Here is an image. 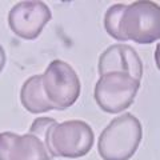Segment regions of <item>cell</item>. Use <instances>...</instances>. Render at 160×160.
Here are the masks:
<instances>
[{
    "mask_svg": "<svg viewBox=\"0 0 160 160\" xmlns=\"http://www.w3.org/2000/svg\"><path fill=\"white\" fill-rule=\"evenodd\" d=\"M155 63H156V67L160 71V43L156 46V49H155Z\"/></svg>",
    "mask_w": 160,
    "mask_h": 160,
    "instance_id": "13",
    "label": "cell"
},
{
    "mask_svg": "<svg viewBox=\"0 0 160 160\" xmlns=\"http://www.w3.org/2000/svg\"><path fill=\"white\" fill-rule=\"evenodd\" d=\"M99 75L109 72H127L136 80H142L143 62L138 52L128 44H112L99 56Z\"/></svg>",
    "mask_w": 160,
    "mask_h": 160,
    "instance_id": "8",
    "label": "cell"
},
{
    "mask_svg": "<svg viewBox=\"0 0 160 160\" xmlns=\"http://www.w3.org/2000/svg\"><path fill=\"white\" fill-rule=\"evenodd\" d=\"M56 124H58V122L55 119H52V118H38V119L33 120V123L31 124L28 132L35 135L36 138H39L47 147L51 129L53 128V126H56Z\"/></svg>",
    "mask_w": 160,
    "mask_h": 160,
    "instance_id": "11",
    "label": "cell"
},
{
    "mask_svg": "<svg viewBox=\"0 0 160 160\" xmlns=\"http://www.w3.org/2000/svg\"><path fill=\"white\" fill-rule=\"evenodd\" d=\"M42 140L32 133L0 132V160H51Z\"/></svg>",
    "mask_w": 160,
    "mask_h": 160,
    "instance_id": "7",
    "label": "cell"
},
{
    "mask_svg": "<svg viewBox=\"0 0 160 160\" xmlns=\"http://www.w3.org/2000/svg\"><path fill=\"white\" fill-rule=\"evenodd\" d=\"M43 88L53 109H67L80 96V80L75 69L63 60H53L43 73Z\"/></svg>",
    "mask_w": 160,
    "mask_h": 160,
    "instance_id": "5",
    "label": "cell"
},
{
    "mask_svg": "<svg viewBox=\"0 0 160 160\" xmlns=\"http://www.w3.org/2000/svg\"><path fill=\"white\" fill-rule=\"evenodd\" d=\"M123 40L138 44H151L160 39V6L149 0L128 4L120 20Z\"/></svg>",
    "mask_w": 160,
    "mask_h": 160,
    "instance_id": "2",
    "label": "cell"
},
{
    "mask_svg": "<svg viewBox=\"0 0 160 160\" xmlns=\"http://www.w3.org/2000/svg\"><path fill=\"white\" fill-rule=\"evenodd\" d=\"M126 7L127 4H123V3H118L111 6L107 9L106 15H104V22H103L104 29L107 31V33L115 40H120V42H124L122 38V33H120V20H122Z\"/></svg>",
    "mask_w": 160,
    "mask_h": 160,
    "instance_id": "10",
    "label": "cell"
},
{
    "mask_svg": "<svg viewBox=\"0 0 160 160\" xmlns=\"http://www.w3.org/2000/svg\"><path fill=\"white\" fill-rule=\"evenodd\" d=\"M52 19V12L44 2H19L8 12V26L16 36L35 40Z\"/></svg>",
    "mask_w": 160,
    "mask_h": 160,
    "instance_id": "6",
    "label": "cell"
},
{
    "mask_svg": "<svg viewBox=\"0 0 160 160\" xmlns=\"http://www.w3.org/2000/svg\"><path fill=\"white\" fill-rule=\"evenodd\" d=\"M140 82L127 72H109L100 76L95 84L93 98L100 109L107 113L126 111L132 106Z\"/></svg>",
    "mask_w": 160,
    "mask_h": 160,
    "instance_id": "4",
    "label": "cell"
},
{
    "mask_svg": "<svg viewBox=\"0 0 160 160\" xmlns=\"http://www.w3.org/2000/svg\"><path fill=\"white\" fill-rule=\"evenodd\" d=\"M20 102L31 113H42L53 109L43 88V75H33L23 83L20 89Z\"/></svg>",
    "mask_w": 160,
    "mask_h": 160,
    "instance_id": "9",
    "label": "cell"
},
{
    "mask_svg": "<svg viewBox=\"0 0 160 160\" xmlns=\"http://www.w3.org/2000/svg\"><path fill=\"white\" fill-rule=\"evenodd\" d=\"M143 138L140 120L132 113H123L111 120L98 140L103 160H129L138 151Z\"/></svg>",
    "mask_w": 160,
    "mask_h": 160,
    "instance_id": "1",
    "label": "cell"
},
{
    "mask_svg": "<svg viewBox=\"0 0 160 160\" xmlns=\"http://www.w3.org/2000/svg\"><path fill=\"white\" fill-rule=\"evenodd\" d=\"M93 131L83 120H67L53 126L49 133L48 152L52 158H83L93 146Z\"/></svg>",
    "mask_w": 160,
    "mask_h": 160,
    "instance_id": "3",
    "label": "cell"
},
{
    "mask_svg": "<svg viewBox=\"0 0 160 160\" xmlns=\"http://www.w3.org/2000/svg\"><path fill=\"white\" fill-rule=\"evenodd\" d=\"M6 60H7V56H6V51L4 48L0 46V73H2L4 66H6Z\"/></svg>",
    "mask_w": 160,
    "mask_h": 160,
    "instance_id": "12",
    "label": "cell"
}]
</instances>
